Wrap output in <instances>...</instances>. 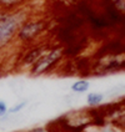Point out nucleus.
Wrapping results in <instances>:
<instances>
[{
  "label": "nucleus",
  "instance_id": "obj_7",
  "mask_svg": "<svg viewBox=\"0 0 125 132\" xmlns=\"http://www.w3.org/2000/svg\"><path fill=\"white\" fill-rule=\"evenodd\" d=\"M90 85H91L90 81L81 79V80H78V81H75V82H73L71 86H70V90L73 91L74 94H85L90 88Z\"/></svg>",
  "mask_w": 125,
  "mask_h": 132
},
{
  "label": "nucleus",
  "instance_id": "obj_11",
  "mask_svg": "<svg viewBox=\"0 0 125 132\" xmlns=\"http://www.w3.org/2000/svg\"><path fill=\"white\" fill-rule=\"evenodd\" d=\"M25 132H52L49 127H45V126H41V127H34V128H30Z\"/></svg>",
  "mask_w": 125,
  "mask_h": 132
},
{
  "label": "nucleus",
  "instance_id": "obj_8",
  "mask_svg": "<svg viewBox=\"0 0 125 132\" xmlns=\"http://www.w3.org/2000/svg\"><path fill=\"white\" fill-rule=\"evenodd\" d=\"M104 97L105 96L101 92H90L86 95V102L90 107H96V106L103 103Z\"/></svg>",
  "mask_w": 125,
  "mask_h": 132
},
{
  "label": "nucleus",
  "instance_id": "obj_9",
  "mask_svg": "<svg viewBox=\"0 0 125 132\" xmlns=\"http://www.w3.org/2000/svg\"><path fill=\"white\" fill-rule=\"evenodd\" d=\"M26 106H28V100H23V101H20V102L15 103L13 107H10V109L8 110V113H9V115H15V113H19V112L24 110Z\"/></svg>",
  "mask_w": 125,
  "mask_h": 132
},
{
  "label": "nucleus",
  "instance_id": "obj_6",
  "mask_svg": "<svg viewBox=\"0 0 125 132\" xmlns=\"http://www.w3.org/2000/svg\"><path fill=\"white\" fill-rule=\"evenodd\" d=\"M93 127L96 130V131L93 132H125V128H123L121 126L116 125L114 122H109V121L106 123H104L103 126H93Z\"/></svg>",
  "mask_w": 125,
  "mask_h": 132
},
{
  "label": "nucleus",
  "instance_id": "obj_3",
  "mask_svg": "<svg viewBox=\"0 0 125 132\" xmlns=\"http://www.w3.org/2000/svg\"><path fill=\"white\" fill-rule=\"evenodd\" d=\"M49 29V21L45 19H26L18 31L16 40L21 44H31Z\"/></svg>",
  "mask_w": 125,
  "mask_h": 132
},
{
  "label": "nucleus",
  "instance_id": "obj_2",
  "mask_svg": "<svg viewBox=\"0 0 125 132\" xmlns=\"http://www.w3.org/2000/svg\"><path fill=\"white\" fill-rule=\"evenodd\" d=\"M65 56V49L61 45H53L44 55L36 61V64L29 70L30 76H43L49 73L60 64V61Z\"/></svg>",
  "mask_w": 125,
  "mask_h": 132
},
{
  "label": "nucleus",
  "instance_id": "obj_12",
  "mask_svg": "<svg viewBox=\"0 0 125 132\" xmlns=\"http://www.w3.org/2000/svg\"><path fill=\"white\" fill-rule=\"evenodd\" d=\"M124 106H125V102H124Z\"/></svg>",
  "mask_w": 125,
  "mask_h": 132
},
{
  "label": "nucleus",
  "instance_id": "obj_5",
  "mask_svg": "<svg viewBox=\"0 0 125 132\" xmlns=\"http://www.w3.org/2000/svg\"><path fill=\"white\" fill-rule=\"evenodd\" d=\"M28 0H0V10L4 11H14L23 6Z\"/></svg>",
  "mask_w": 125,
  "mask_h": 132
},
{
  "label": "nucleus",
  "instance_id": "obj_1",
  "mask_svg": "<svg viewBox=\"0 0 125 132\" xmlns=\"http://www.w3.org/2000/svg\"><path fill=\"white\" fill-rule=\"evenodd\" d=\"M28 19V13L23 9L9 11L8 15L0 21V51L5 50L8 46L16 40L18 31L24 21Z\"/></svg>",
  "mask_w": 125,
  "mask_h": 132
},
{
  "label": "nucleus",
  "instance_id": "obj_10",
  "mask_svg": "<svg viewBox=\"0 0 125 132\" xmlns=\"http://www.w3.org/2000/svg\"><path fill=\"white\" fill-rule=\"evenodd\" d=\"M8 110H9V107H8L6 102L4 101V100H0V118H4L6 117L8 115Z\"/></svg>",
  "mask_w": 125,
  "mask_h": 132
},
{
  "label": "nucleus",
  "instance_id": "obj_4",
  "mask_svg": "<svg viewBox=\"0 0 125 132\" xmlns=\"http://www.w3.org/2000/svg\"><path fill=\"white\" fill-rule=\"evenodd\" d=\"M53 45L46 44V43H43V44H35L33 46H30L26 51L24 52L21 60L19 62V67L23 69V70H30L33 66L36 64V61L45 52L48 51Z\"/></svg>",
  "mask_w": 125,
  "mask_h": 132
}]
</instances>
